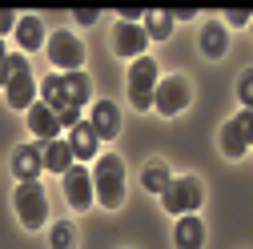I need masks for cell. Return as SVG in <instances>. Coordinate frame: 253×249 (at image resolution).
Here are the masks:
<instances>
[{
    "mask_svg": "<svg viewBox=\"0 0 253 249\" xmlns=\"http://www.w3.org/2000/svg\"><path fill=\"white\" fill-rule=\"evenodd\" d=\"M52 249H77V229H73V221H56V225H52Z\"/></svg>",
    "mask_w": 253,
    "mask_h": 249,
    "instance_id": "23",
    "label": "cell"
},
{
    "mask_svg": "<svg viewBox=\"0 0 253 249\" xmlns=\"http://www.w3.org/2000/svg\"><path fill=\"white\" fill-rule=\"evenodd\" d=\"M205 201V189H201V181L197 177H173L165 185V193H161V205L169 217H185V213H197Z\"/></svg>",
    "mask_w": 253,
    "mask_h": 249,
    "instance_id": "2",
    "label": "cell"
},
{
    "mask_svg": "<svg viewBox=\"0 0 253 249\" xmlns=\"http://www.w3.org/2000/svg\"><path fill=\"white\" fill-rule=\"evenodd\" d=\"M8 28H16V12L0 8V33H8Z\"/></svg>",
    "mask_w": 253,
    "mask_h": 249,
    "instance_id": "27",
    "label": "cell"
},
{
    "mask_svg": "<svg viewBox=\"0 0 253 249\" xmlns=\"http://www.w3.org/2000/svg\"><path fill=\"white\" fill-rule=\"evenodd\" d=\"M60 97H65V105H77V109L92 105V81L84 77V69L81 73H60Z\"/></svg>",
    "mask_w": 253,
    "mask_h": 249,
    "instance_id": "13",
    "label": "cell"
},
{
    "mask_svg": "<svg viewBox=\"0 0 253 249\" xmlns=\"http://www.w3.org/2000/svg\"><path fill=\"white\" fill-rule=\"evenodd\" d=\"M173 245H177V249H201V245H205V221H201L197 213H185L181 221H177Z\"/></svg>",
    "mask_w": 253,
    "mask_h": 249,
    "instance_id": "16",
    "label": "cell"
},
{
    "mask_svg": "<svg viewBox=\"0 0 253 249\" xmlns=\"http://www.w3.org/2000/svg\"><path fill=\"white\" fill-rule=\"evenodd\" d=\"M41 145H16L12 149V173L20 181H41Z\"/></svg>",
    "mask_w": 253,
    "mask_h": 249,
    "instance_id": "14",
    "label": "cell"
},
{
    "mask_svg": "<svg viewBox=\"0 0 253 249\" xmlns=\"http://www.w3.org/2000/svg\"><path fill=\"white\" fill-rule=\"evenodd\" d=\"M189 101H193V88H189L185 77H165V81H157V88H153V109L161 113V117L185 113Z\"/></svg>",
    "mask_w": 253,
    "mask_h": 249,
    "instance_id": "7",
    "label": "cell"
},
{
    "mask_svg": "<svg viewBox=\"0 0 253 249\" xmlns=\"http://www.w3.org/2000/svg\"><path fill=\"white\" fill-rule=\"evenodd\" d=\"M237 97H241V105L249 109V101H253V77H249V73H245V77H241V84H237Z\"/></svg>",
    "mask_w": 253,
    "mask_h": 249,
    "instance_id": "25",
    "label": "cell"
},
{
    "mask_svg": "<svg viewBox=\"0 0 253 249\" xmlns=\"http://www.w3.org/2000/svg\"><path fill=\"white\" fill-rule=\"evenodd\" d=\"M65 201H69V209H77V213H84L88 205H92V173L84 169V165H69V173H65Z\"/></svg>",
    "mask_w": 253,
    "mask_h": 249,
    "instance_id": "9",
    "label": "cell"
},
{
    "mask_svg": "<svg viewBox=\"0 0 253 249\" xmlns=\"http://www.w3.org/2000/svg\"><path fill=\"white\" fill-rule=\"evenodd\" d=\"M92 173V201H101V209H121L125 205V157L109 153V157H97Z\"/></svg>",
    "mask_w": 253,
    "mask_h": 249,
    "instance_id": "1",
    "label": "cell"
},
{
    "mask_svg": "<svg viewBox=\"0 0 253 249\" xmlns=\"http://www.w3.org/2000/svg\"><path fill=\"white\" fill-rule=\"evenodd\" d=\"M56 124H60V129H77V124H81V109H73V105L56 109Z\"/></svg>",
    "mask_w": 253,
    "mask_h": 249,
    "instance_id": "24",
    "label": "cell"
},
{
    "mask_svg": "<svg viewBox=\"0 0 253 249\" xmlns=\"http://www.w3.org/2000/svg\"><path fill=\"white\" fill-rule=\"evenodd\" d=\"M12 205H16V217L24 229H41L48 221V197L41 189V181H20L12 193Z\"/></svg>",
    "mask_w": 253,
    "mask_h": 249,
    "instance_id": "3",
    "label": "cell"
},
{
    "mask_svg": "<svg viewBox=\"0 0 253 249\" xmlns=\"http://www.w3.org/2000/svg\"><path fill=\"white\" fill-rule=\"evenodd\" d=\"M69 149H73V161H97V133L88 129V121H81L77 129H69Z\"/></svg>",
    "mask_w": 253,
    "mask_h": 249,
    "instance_id": "17",
    "label": "cell"
},
{
    "mask_svg": "<svg viewBox=\"0 0 253 249\" xmlns=\"http://www.w3.org/2000/svg\"><path fill=\"white\" fill-rule=\"evenodd\" d=\"M48 60L56 65V73H81L84 69V44L81 37H73L69 28L48 37Z\"/></svg>",
    "mask_w": 253,
    "mask_h": 249,
    "instance_id": "6",
    "label": "cell"
},
{
    "mask_svg": "<svg viewBox=\"0 0 253 249\" xmlns=\"http://www.w3.org/2000/svg\"><path fill=\"white\" fill-rule=\"evenodd\" d=\"M145 44H149V37H145L141 24H117V28H113V52H117V56L133 60V56L145 52Z\"/></svg>",
    "mask_w": 253,
    "mask_h": 249,
    "instance_id": "12",
    "label": "cell"
},
{
    "mask_svg": "<svg viewBox=\"0 0 253 249\" xmlns=\"http://www.w3.org/2000/svg\"><path fill=\"white\" fill-rule=\"evenodd\" d=\"M169 181H173V177H169V169H165L161 161H153V165H149V169L141 173V185H145L149 193H157V197L165 193V185H169Z\"/></svg>",
    "mask_w": 253,
    "mask_h": 249,
    "instance_id": "22",
    "label": "cell"
},
{
    "mask_svg": "<svg viewBox=\"0 0 253 249\" xmlns=\"http://www.w3.org/2000/svg\"><path fill=\"white\" fill-rule=\"evenodd\" d=\"M4 92H8V105L12 109H28V105L37 101L33 69H28V60L20 52H8V84H4Z\"/></svg>",
    "mask_w": 253,
    "mask_h": 249,
    "instance_id": "5",
    "label": "cell"
},
{
    "mask_svg": "<svg viewBox=\"0 0 253 249\" xmlns=\"http://www.w3.org/2000/svg\"><path fill=\"white\" fill-rule=\"evenodd\" d=\"M229 24L245 28V24H249V12H245V8H233V12H229Z\"/></svg>",
    "mask_w": 253,
    "mask_h": 249,
    "instance_id": "28",
    "label": "cell"
},
{
    "mask_svg": "<svg viewBox=\"0 0 253 249\" xmlns=\"http://www.w3.org/2000/svg\"><path fill=\"white\" fill-rule=\"evenodd\" d=\"M41 165H44L48 173H60V177H65L69 165H73V149H69V141H65V137L44 141V145H41Z\"/></svg>",
    "mask_w": 253,
    "mask_h": 249,
    "instance_id": "15",
    "label": "cell"
},
{
    "mask_svg": "<svg viewBox=\"0 0 253 249\" xmlns=\"http://www.w3.org/2000/svg\"><path fill=\"white\" fill-rule=\"evenodd\" d=\"M169 16H173V20H193V16H197V12H193V8H173V12H169Z\"/></svg>",
    "mask_w": 253,
    "mask_h": 249,
    "instance_id": "29",
    "label": "cell"
},
{
    "mask_svg": "<svg viewBox=\"0 0 253 249\" xmlns=\"http://www.w3.org/2000/svg\"><path fill=\"white\" fill-rule=\"evenodd\" d=\"M101 12H92V8H77V24H97Z\"/></svg>",
    "mask_w": 253,
    "mask_h": 249,
    "instance_id": "26",
    "label": "cell"
},
{
    "mask_svg": "<svg viewBox=\"0 0 253 249\" xmlns=\"http://www.w3.org/2000/svg\"><path fill=\"white\" fill-rule=\"evenodd\" d=\"M161 81V69H157L153 56H137L133 69H129V101H133V113H145L153 109V88Z\"/></svg>",
    "mask_w": 253,
    "mask_h": 249,
    "instance_id": "4",
    "label": "cell"
},
{
    "mask_svg": "<svg viewBox=\"0 0 253 249\" xmlns=\"http://www.w3.org/2000/svg\"><path fill=\"white\" fill-rule=\"evenodd\" d=\"M249 141H253V113L241 109L237 117L225 121V129H221V153L233 161H241L245 153H249Z\"/></svg>",
    "mask_w": 253,
    "mask_h": 249,
    "instance_id": "8",
    "label": "cell"
},
{
    "mask_svg": "<svg viewBox=\"0 0 253 249\" xmlns=\"http://www.w3.org/2000/svg\"><path fill=\"white\" fill-rule=\"evenodd\" d=\"M225 48H229V28H221V24H205L201 28V52L205 56H225Z\"/></svg>",
    "mask_w": 253,
    "mask_h": 249,
    "instance_id": "20",
    "label": "cell"
},
{
    "mask_svg": "<svg viewBox=\"0 0 253 249\" xmlns=\"http://www.w3.org/2000/svg\"><path fill=\"white\" fill-rule=\"evenodd\" d=\"M16 44H20L24 52H33V48L44 44V24H41V16H20V20H16Z\"/></svg>",
    "mask_w": 253,
    "mask_h": 249,
    "instance_id": "18",
    "label": "cell"
},
{
    "mask_svg": "<svg viewBox=\"0 0 253 249\" xmlns=\"http://www.w3.org/2000/svg\"><path fill=\"white\" fill-rule=\"evenodd\" d=\"M88 129L97 133V141H113L121 133V109L113 101H92L88 105Z\"/></svg>",
    "mask_w": 253,
    "mask_h": 249,
    "instance_id": "10",
    "label": "cell"
},
{
    "mask_svg": "<svg viewBox=\"0 0 253 249\" xmlns=\"http://www.w3.org/2000/svg\"><path fill=\"white\" fill-rule=\"evenodd\" d=\"M141 28H145V37H149V41H165V37L173 33V16L161 12V8H145Z\"/></svg>",
    "mask_w": 253,
    "mask_h": 249,
    "instance_id": "19",
    "label": "cell"
},
{
    "mask_svg": "<svg viewBox=\"0 0 253 249\" xmlns=\"http://www.w3.org/2000/svg\"><path fill=\"white\" fill-rule=\"evenodd\" d=\"M28 117H24V124L33 129V137H37V145H44V141H56V133H60V124H56V113L48 109V105H41V101H33L24 109Z\"/></svg>",
    "mask_w": 253,
    "mask_h": 249,
    "instance_id": "11",
    "label": "cell"
},
{
    "mask_svg": "<svg viewBox=\"0 0 253 249\" xmlns=\"http://www.w3.org/2000/svg\"><path fill=\"white\" fill-rule=\"evenodd\" d=\"M41 105H48L52 113L65 109V97H60V73H48V77L41 81ZM73 109H77V105H73Z\"/></svg>",
    "mask_w": 253,
    "mask_h": 249,
    "instance_id": "21",
    "label": "cell"
}]
</instances>
